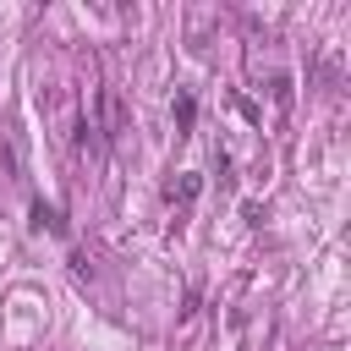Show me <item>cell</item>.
Masks as SVG:
<instances>
[{
  "label": "cell",
  "instance_id": "1",
  "mask_svg": "<svg viewBox=\"0 0 351 351\" xmlns=\"http://www.w3.org/2000/svg\"><path fill=\"white\" fill-rule=\"evenodd\" d=\"M33 230H60V219H55V208H44V203H38V208H33Z\"/></svg>",
  "mask_w": 351,
  "mask_h": 351
},
{
  "label": "cell",
  "instance_id": "2",
  "mask_svg": "<svg viewBox=\"0 0 351 351\" xmlns=\"http://www.w3.org/2000/svg\"><path fill=\"white\" fill-rule=\"evenodd\" d=\"M176 121L192 126V93H176Z\"/></svg>",
  "mask_w": 351,
  "mask_h": 351
}]
</instances>
